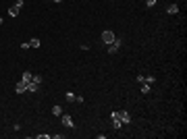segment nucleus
<instances>
[{
    "instance_id": "1",
    "label": "nucleus",
    "mask_w": 187,
    "mask_h": 139,
    "mask_svg": "<svg viewBox=\"0 0 187 139\" xmlns=\"http://www.w3.org/2000/svg\"><path fill=\"white\" fill-rule=\"evenodd\" d=\"M114 40H117V33H114L112 29H106V31H102V42H104L106 46H108V44H112Z\"/></svg>"
},
{
    "instance_id": "2",
    "label": "nucleus",
    "mask_w": 187,
    "mask_h": 139,
    "mask_svg": "<svg viewBox=\"0 0 187 139\" xmlns=\"http://www.w3.org/2000/svg\"><path fill=\"white\" fill-rule=\"evenodd\" d=\"M119 48H121V40L117 38V40L112 42V44H108V48H106V50H108V54H117Z\"/></svg>"
},
{
    "instance_id": "3",
    "label": "nucleus",
    "mask_w": 187,
    "mask_h": 139,
    "mask_svg": "<svg viewBox=\"0 0 187 139\" xmlns=\"http://www.w3.org/2000/svg\"><path fill=\"white\" fill-rule=\"evenodd\" d=\"M117 116L123 120V125H129V123H131V116H129V112H127V110H119V112H117Z\"/></svg>"
},
{
    "instance_id": "4",
    "label": "nucleus",
    "mask_w": 187,
    "mask_h": 139,
    "mask_svg": "<svg viewBox=\"0 0 187 139\" xmlns=\"http://www.w3.org/2000/svg\"><path fill=\"white\" fill-rule=\"evenodd\" d=\"M60 120H62V125L69 127V129H73V127H75V120L71 118V116H67V114H60Z\"/></svg>"
},
{
    "instance_id": "5",
    "label": "nucleus",
    "mask_w": 187,
    "mask_h": 139,
    "mask_svg": "<svg viewBox=\"0 0 187 139\" xmlns=\"http://www.w3.org/2000/svg\"><path fill=\"white\" fill-rule=\"evenodd\" d=\"M110 118H112V127H114V129H121V127H123V120L117 116V112H112Z\"/></svg>"
},
{
    "instance_id": "6",
    "label": "nucleus",
    "mask_w": 187,
    "mask_h": 139,
    "mask_svg": "<svg viewBox=\"0 0 187 139\" xmlns=\"http://www.w3.org/2000/svg\"><path fill=\"white\" fill-rule=\"evenodd\" d=\"M15 91H17V93H25V91H27V83H25V81H19V83L15 85Z\"/></svg>"
},
{
    "instance_id": "7",
    "label": "nucleus",
    "mask_w": 187,
    "mask_h": 139,
    "mask_svg": "<svg viewBox=\"0 0 187 139\" xmlns=\"http://www.w3.org/2000/svg\"><path fill=\"white\" fill-rule=\"evenodd\" d=\"M19 13H21V8L19 6H11V8H8V17H19Z\"/></svg>"
},
{
    "instance_id": "8",
    "label": "nucleus",
    "mask_w": 187,
    "mask_h": 139,
    "mask_svg": "<svg viewBox=\"0 0 187 139\" xmlns=\"http://www.w3.org/2000/svg\"><path fill=\"white\" fill-rule=\"evenodd\" d=\"M31 79H33V75H31L29 71H25V73L21 75V81H25V83H27V85L31 83Z\"/></svg>"
},
{
    "instance_id": "9",
    "label": "nucleus",
    "mask_w": 187,
    "mask_h": 139,
    "mask_svg": "<svg viewBox=\"0 0 187 139\" xmlns=\"http://www.w3.org/2000/svg\"><path fill=\"white\" fill-rule=\"evenodd\" d=\"M166 13H168V15H177V13H179V6H177L175 2H173V4H168V8H166Z\"/></svg>"
},
{
    "instance_id": "10",
    "label": "nucleus",
    "mask_w": 187,
    "mask_h": 139,
    "mask_svg": "<svg viewBox=\"0 0 187 139\" xmlns=\"http://www.w3.org/2000/svg\"><path fill=\"white\" fill-rule=\"evenodd\" d=\"M38 89H40V83H35V81H31V83L27 85V91H31V93L38 91Z\"/></svg>"
},
{
    "instance_id": "11",
    "label": "nucleus",
    "mask_w": 187,
    "mask_h": 139,
    "mask_svg": "<svg viewBox=\"0 0 187 139\" xmlns=\"http://www.w3.org/2000/svg\"><path fill=\"white\" fill-rule=\"evenodd\" d=\"M29 46H31V48H40V46H42V42H40L38 38H33V40L29 42Z\"/></svg>"
},
{
    "instance_id": "12",
    "label": "nucleus",
    "mask_w": 187,
    "mask_h": 139,
    "mask_svg": "<svg viewBox=\"0 0 187 139\" xmlns=\"http://www.w3.org/2000/svg\"><path fill=\"white\" fill-rule=\"evenodd\" d=\"M52 114H54V116H60V114H62V108L58 106V104H56L54 108H52Z\"/></svg>"
},
{
    "instance_id": "13",
    "label": "nucleus",
    "mask_w": 187,
    "mask_h": 139,
    "mask_svg": "<svg viewBox=\"0 0 187 139\" xmlns=\"http://www.w3.org/2000/svg\"><path fill=\"white\" fill-rule=\"evenodd\" d=\"M75 98H77V95L73 91H67V102H75Z\"/></svg>"
},
{
    "instance_id": "14",
    "label": "nucleus",
    "mask_w": 187,
    "mask_h": 139,
    "mask_svg": "<svg viewBox=\"0 0 187 139\" xmlns=\"http://www.w3.org/2000/svg\"><path fill=\"white\" fill-rule=\"evenodd\" d=\"M144 83H150V85H152V83H154V75H146V79H144Z\"/></svg>"
},
{
    "instance_id": "15",
    "label": "nucleus",
    "mask_w": 187,
    "mask_h": 139,
    "mask_svg": "<svg viewBox=\"0 0 187 139\" xmlns=\"http://www.w3.org/2000/svg\"><path fill=\"white\" fill-rule=\"evenodd\" d=\"M141 93H150V83H144V85H141Z\"/></svg>"
},
{
    "instance_id": "16",
    "label": "nucleus",
    "mask_w": 187,
    "mask_h": 139,
    "mask_svg": "<svg viewBox=\"0 0 187 139\" xmlns=\"http://www.w3.org/2000/svg\"><path fill=\"white\" fill-rule=\"evenodd\" d=\"M144 79H146V75H137V77H135L137 83H144Z\"/></svg>"
},
{
    "instance_id": "17",
    "label": "nucleus",
    "mask_w": 187,
    "mask_h": 139,
    "mask_svg": "<svg viewBox=\"0 0 187 139\" xmlns=\"http://www.w3.org/2000/svg\"><path fill=\"white\" fill-rule=\"evenodd\" d=\"M158 2V0H146V6H154Z\"/></svg>"
},
{
    "instance_id": "18",
    "label": "nucleus",
    "mask_w": 187,
    "mask_h": 139,
    "mask_svg": "<svg viewBox=\"0 0 187 139\" xmlns=\"http://www.w3.org/2000/svg\"><path fill=\"white\" fill-rule=\"evenodd\" d=\"M27 48H31V46H29V42H23V44H21V50H27Z\"/></svg>"
},
{
    "instance_id": "19",
    "label": "nucleus",
    "mask_w": 187,
    "mask_h": 139,
    "mask_svg": "<svg viewBox=\"0 0 187 139\" xmlns=\"http://www.w3.org/2000/svg\"><path fill=\"white\" fill-rule=\"evenodd\" d=\"M52 2H56V4H58V2H62V0H52Z\"/></svg>"
},
{
    "instance_id": "20",
    "label": "nucleus",
    "mask_w": 187,
    "mask_h": 139,
    "mask_svg": "<svg viewBox=\"0 0 187 139\" xmlns=\"http://www.w3.org/2000/svg\"><path fill=\"white\" fill-rule=\"evenodd\" d=\"M2 21H4V19H2V17H0V25H2Z\"/></svg>"
}]
</instances>
